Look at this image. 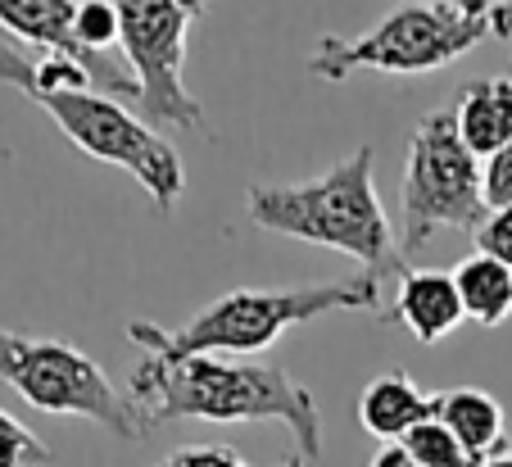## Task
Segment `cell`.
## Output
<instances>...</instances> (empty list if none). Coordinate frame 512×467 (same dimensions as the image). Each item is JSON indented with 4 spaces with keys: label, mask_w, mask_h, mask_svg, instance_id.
<instances>
[{
    "label": "cell",
    "mask_w": 512,
    "mask_h": 467,
    "mask_svg": "<svg viewBox=\"0 0 512 467\" xmlns=\"http://www.w3.org/2000/svg\"><path fill=\"white\" fill-rule=\"evenodd\" d=\"M127 399H132L145 436L173 418L277 422L290 431L300 463H313L322 454L318 399L277 363L227 359V354H186V359L145 354L127 372Z\"/></svg>",
    "instance_id": "1"
},
{
    "label": "cell",
    "mask_w": 512,
    "mask_h": 467,
    "mask_svg": "<svg viewBox=\"0 0 512 467\" xmlns=\"http://www.w3.org/2000/svg\"><path fill=\"white\" fill-rule=\"evenodd\" d=\"M377 150L363 146L331 164L327 173L304 177L286 186H250L245 191V214L263 232L290 236V241H309L340 250L363 263L372 282L399 273L404 277V250L395 241L390 214L377 195Z\"/></svg>",
    "instance_id": "2"
},
{
    "label": "cell",
    "mask_w": 512,
    "mask_h": 467,
    "mask_svg": "<svg viewBox=\"0 0 512 467\" xmlns=\"http://www.w3.org/2000/svg\"><path fill=\"white\" fill-rule=\"evenodd\" d=\"M381 304V282L368 273L349 277V282L327 286H290V291H232L223 300L204 304L191 322L182 327H159V322H127V336L141 354L159 359H186V354H227L245 359L268 345H277L281 331L313 322L322 313H368Z\"/></svg>",
    "instance_id": "3"
},
{
    "label": "cell",
    "mask_w": 512,
    "mask_h": 467,
    "mask_svg": "<svg viewBox=\"0 0 512 467\" xmlns=\"http://www.w3.org/2000/svg\"><path fill=\"white\" fill-rule=\"evenodd\" d=\"M490 32V14H463L435 0L399 5L377 28L358 37H318L309 55V73L318 82H345L354 73H435L449 69L481 46Z\"/></svg>",
    "instance_id": "4"
},
{
    "label": "cell",
    "mask_w": 512,
    "mask_h": 467,
    "mask_svg": "<svg viewBox=\"0 0 512 467\" xmlns=\"http://www.w3.org/2000/svg\"><path fill=\"white\" fill-rule=\"evenodd\" d=\"M19 96H28L32 105H41L55 127L64 132L82 155L114 164L123 173H132L145 186L150 205L159 214H173L177 200L186 191V168L177 146L159 132L155 123L136 118L123 100L105 96L96 87H64V91H46V87H23Z\"/></svg>",
    "instance_id": "5"
},
{
    "label": "cell",
    "mask_w": 512,
    "mask_h": 467,
    "mask_svg": "<svg viewBox=\"0 0 512 467\" xmlns=\"http://www.w3.org/2000/svg\"><path fill=\"white\" fill-rule=\"evenodd\" d=\"M490 218L481 195V159L458 137L454 109H431L408 137L404 159V236L399 250L422 254L435 232H481Z\"/></svg>",
    "instance_id": "6"
},
{
    "label": "cell",
    "mask_w": 512,
    "mask_h": 467,
    "mask_svg": "<svg viewBox=\"0 0 512 467\" xmlns=\"http://www.w3.org/2000/svg\"><path fill=\"white\" fill-rule=\"evenodd\" d=\"M0 381L50 418H87L118 440L145 436L127 390H118L91 354L68 341H37L0 327Z\"/></svg>",
    "instance_id": "7"
},
{
    "label": "cell",
    "mask_w": 512,
    "mask_h": 467,
    "mask_svg": "<svg viewBox=\"0 0 512 467\" xmlns=\"http://www.w3.org/2000/svg\"><path fill=\"white\" fill-rule=\"evenodd\" d=\"M213 0H114L118 10V50L127 69L141 82L145 123L182 127L209 137L204 105L186 91V37L191 23L209 10Z\"/></svg>",
    "instance_id": "8"
},
{
    "label": "cell",
    "mask_w": 512,
    "mask_h": 467,
    "mask_svg": "<svg viewBox=\"0 0 512 467\" xmlns=\"http://www.w3.org/2000/svg\"><path fill=\"white\" fill-rule=\"evenodd\" d=\"M386 322H399V327L413 336L417 345H435L454 336L467 322L463 300H458L454 273H435V268H408L399 277L395 291V313Z\"/></svg>",
    "instance_id": "9"
},
{
    "label": "cell",
    "mask_w": 512,
    "mask_h": 467,
    "mask_svg": "<svg viewBox=\"0 0 512 467\" xmlns=\"http://www.w3.org/2000/svg\"><path fill=\"white\" fill-rule=\"evenodd\" d=\"M440 418V395L422 390L404 368L381 372L377 381H368L363 399H358V422L363 431H372L386 445H399L413 427Z\"/></svg>",
    "instance_id": "10"
},
{
    "label": "cell",
    "mask_w": 512,
    "mask_h": 467,
    "mask_svg": "<svg viewBox=\"0 0 512 467\" xmlns=\"http://www.w3.org/2000/svg\"><path fill=\"white\" fill-rule=\"evenodd\" d=\"M73 19H78V0H0V28L10 32L14 41L37 46L41 55L73 59V64H82V69L91 73V82H96L91 59L82 55L78 37H73Z\"/></svg>",
    "instance_id": "11"
},
{
    "label": "cell",
    "mask_w": 512,
    "mask_h": 467,
    "mask_svg": "<svg viewBox=\"0 0 512 467\" xmlns=\"http://www.w3.org/2000/svg\"><path fill=\"white\" fill-rule=\"evenodd\" d=\"M440 422L458 436V445L472 454V463L508 449V418H503V404L490 390L476 386L440 390Z\"/></svg>",
    "instance_id": "12"
},
{
    "label": "cell",
    "mask_w": 512,
    "mask_h": 467,
    "mask_svg": "<svg viewBox=\"0 0 512 467\" xmlns=\"http://www.w3.org/2000/svg\"><path fill=\"white\" fill-rule=\"evenodd\" d=\"M458 137L467 141L476 159H490L512 141V82L508 78H481L463 91L454 105Z\"/></svg>",
    "instance_id": "13"
},
{
    "label": "cell",
    "mask_w": 512,
    "mask_h": 467,
    "mask_svg": "<svg viewBox=\"0 0 512 467\" xmlns=\"http://www.w3.org/2000/svg\"><path fill=\"white\" fill-rule=\"evenodd\" d=\"M454 286L458 300H463V313L481 327H499V322L512 318V268H503L490 254H467L454 268Z\"/></svg>",
    "instance_id": "14"
},
{
    "label": "cell",
    "mask_w": 512,
    "mask_h": 467,
    "mask_svg": "<svg viewBox=\"0 0 512 467\" xmlns=\"http://www.w3.org/2000/svg\"><path fill=\"white\" fill-rule=\"evenodd\" d=\"M399 445H404L408 454H413V463H422V467H476L472 454L458 445V436L440 418L413 427L404 440H399Z\"/></svg>",
    "instance_id": "15"
},
{
    "label": "cell",
    "mask_w": 512,
    "mask_h": 467,
    "mask_svg": "<svg viewBox=\"0 0 512 467\" xmlns=\"http://www.w3.org/2000/svg\"><path fill=\"white\" fill-rule=\"evenodd\" d=\"M50 445L0 409V467H50Z\"/></svg>",
    "instance_id": "16"
},
{
    "label": "cell",
    "mask_w": 512,
    "mask_h": 467,
    "mask_svg": "<svg viewBox=\"0 0 512 467\" xmlns=\"http://www.w3.org/2000/svg\"><path fill=\"white\" fill-rule=\"evenodd\" d=\"M481 195L490 214L512 209V141L503 150H494L490 159H481Z\"/></svg>",
    "instance_id": "17"
},
{
    "label": "cell",
    "mask_w": 512,
    "mask_h": 467,
    "mask_svg": "<svg viewBox=\"0 0 512 467\" xmlns=\"http://www.w3.org/2000/svg\"><path fill=\"white\" fill-rule=\"evenodd\" d=\"M155 467H250V463H245L232 445H186V449H173V454ZM286 467H304V463L295 458V463H286Z\"/></svg>",
    "instance_id": "18"
},
{
    "label": "cell",
    "mask_w": 512,
    "mask_h": 467,
    "mask_svg": "<svg viewBox=\"0 0 512 467\" xmlns=\"http://www.w3.org/2000/svg\"><path fill=\"white\" fill-rule=\"evenodd\" d=\"M476 250L499 259L503 268H512V209H499V214L485 218L481 232H476Z\"/></svg>",
    "instance_id": "19"
},
{
    "label": "cell",
    "mask_w": 512,
    "mask_h": 467,
    "mask_svg": "<svg viewBox=\"0 0 512 467\" xmlns=\"http://www.w3.org/2000/svg\"><path fill=\"white\" fill-rule=\"evenodd\" d=\"M368 467H422V463H413V454L404 445H381Z\"/></svg>",
    "instance_id": "20"
},
{
    "label": "cell",
    "mask_w": 512,
    "mask_h": 467,
    "mask_svg": "<svg viewBox=\"0 0 512 467\" xmlns=\"http://www.w3.org/2000/svg\"><path fill=\"white\" fill-rule=\"evenodd\" d=\"M490 32L494 37H512V0H503V5L490 10Z\"/></svg>",
    "instance_id": "21"
},
{
    "label": "cell",
    "mask_w": 512,
    "mask_h": 467,
    "mask_svg": "<svg viewBox=\"0 0 512 467\" xmlns=\"http://www.w3.org/2000/svg\"><path fill=\"white\" fill-rule=\"evenodd\" d=\"M435 5H449V10H463V14H490L494 10L490 0H435Z\"/></svg>",
    "instance_id": "22"
},
{
    "label": "cell",
    "mask_w": 512,
    "mask_h": 467,
    "mask_svg": "<svg viewBox=\"0 0 512 467\" xmlns=\"http://www.w3.org/2000/svg\"><path fill=\"white\" fill-rule=\"evenodd\" d=\"M476 467H512V449H503V454H494V458H481Z\"/></svg>",
    "instance_id": "23"
}]
</instances>
